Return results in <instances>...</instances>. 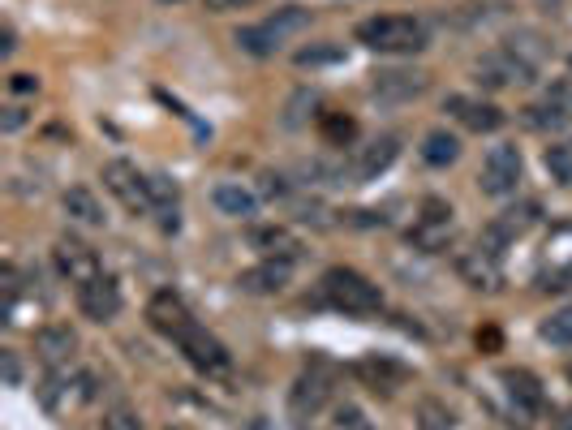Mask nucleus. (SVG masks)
Returning <instances> with one entry per match:
<instances>
[{"instance_id":"b1692460","label":"nucleus","mask_w":572,"mask_h":430,"mask_svg":"<svg viewBox=\"0 0 572 430\" xmlns=\"http://www.w3.org/2000/svg\"><path fill=\"white\" fill-rule=\"evenodd\" d=\"M61 207H65V215L74 224H82V228H104V207H99V198L91 194V190H82V185H74V190H65L61 194Z\"/></svg>"},{"instance_id":"37998d69","label":"nucleus","mask_w":572,"mask_h":430,"mask_svg":"<svg viewBox=\"0 0 572 430\" xmlns=\"http://www.w3.org/2000/svg\"><path fill=\"white\" fill-rule=\"evenodd\" d=\"M241 430H276V426H271L267 418H250V422H246V426H241Z\"/></svg>"},{"instance_id":"4c0bfd02","label":"nucleus","mask_w":572,"mask_h":430,"mask_svg":"<svg viewBox=\"0 0 572 430\" xmlns=\"http://www.w3.org/2000/svg\"><path fill=\"white\" fill-rule=\"evenodd\" d=\"M250 5H259V0H203L207 13H233V9H250Z\"/></svg>"},{"instance_id":"39448f33","label":"nucleus","mask_w":572,"mask_h":430,"mask_svg":"<svg viewBox=\"0 0 572 430\" xmlns=\"http://www.w3.org/2000/svg\"><path fill=\"white\" fill-rule=\"evenodd\" d=\"M95 400V379L87 370H69V366H52L48 379L39 383V405L48 413H69L78 405Z\"/></svg>"},{"instance_id":"5701e85b","label":"nucleus","mask_w":572,"mask_h":430,"mask_svg":"<svg viewBox=\"0 0 572 430\" xmlns=\"http://www.w3.org/2000/svg\"><path fill=\"white\" fill-rule=\"evenodd\" d=\"M525 125L534 129V134H560V129L572 125V108L560 104L555 95H547V99H538V104L525 108Z\"/></svg>"},{"instance_id":"1a4fd4ad","label":"nucleus","mask_w":572,"mask_h":430,"mask_svg":"<svg viewBox=\"0 0 572 430\" xmlns=\"http://www.w3.org/2000/svg\"><path fill=\"white\" fill-rule=\"evenodd\" d=\"M478 82L486 86V91H504V86H529V82H538V74L542 69H534V65H525L521 56H512L504 43H499V48H491L478 61Z\"/></svg>"},{"instance_id":"dca6fc26","label":"nucleus","mask_w":572,"mask_h":430,"mask_svg":"<svg viewBox=\"0 0 572 430\" xmlns=\"http://www.w3.org/2000/svg\"><path fill=\"white\" fill-rule=\"evenodd\" d=\"M78 310L87 314L91 323H112L121 314V284L112 276H95L91 284L78 289Z\"/></svg>"},{"instance_id":"6ab92c4d","label":"nucleus","mask_w":572,"mask_h":430,"mask_svg":"<svg viewBox=\"0 0 572 430\" xmlns=\"http://www.w3.org/2000/svg\"><path fill=\"white\" fill-rule=\"evenodd\" d=\"M78 349V332L69 323H48L44 332H35V357L44 362L48 370L52 366H69V357Z\"/></svg>"},{"instance_id":"7c9ffc66","label":"nucleus","mask_w":572,"mask_h":430,"mask_svg":"<svg viewBox=\"0 0 572 430\" xmlns=\"http://www.w3.org/2000/svg\"><path fill=\"white\" fill-rule=\"evenodd\" d=\"M495 224L504 228V233H508L512 241H517V237L525 233V228H534V224H538V207H534V203H525V207H512V211H504V215H499Z\"/></svg>"},{"instance_id":"c756f323","label":"nucleus","mask_w":572,"mask_h":430,"mask_svg":"<svg viewBox=\"0 0 572 430\" xmlns=\"http://www.w3.org/2000/svg\"><path fill=\"white\" fill-rule=\"evenodd\" d=\"M542 164H547L551 181L572 185V147H564V142H551V147L542 151Z\"/></svg>"},{"instance_id":"f3484780","label":"nucleus","mask_w":572,"mask_h":430,"mask_svg":"<svg viewBox=\"0 0 572 430\" xmlns=\"http://www.w3.org/2000/svg\"><path fill=\"white\" fill-rule=\"evenodd\" d=\"M504 258H495V254H486L482 246L474 250H465L461 258H456V271H461V280L469 284V289H478V293H499L504 289Z\"/></svg>"},{"instance_id":"49530a36","label":"nucleus","mask_w":572,"mask_h":430,"mask_svg":"<svg viewBox=\"0 0 572 430\" xmlns=\"http://www.w3.org/2000/svg\"><path fill=\"white\" fill-rule=\"evenodd\" d=\"M568 74H572V52H568Z\"/></svg>"},{"instance_id":"7ed1b4c3","label":"nucleus","mask_w":572,"mask_h":430,"mask_svg":"<svg viewBox=\"0 0 572 430\" xmlns=\"http://www.w3.org/2000/svg\"><path fill=\"white\" fill-rule=\"evenodd\" d=\"M323 301L340 314H353V319H362V314H379L383 310V293L375 280H366L362 271L353 267H332L323 271Z\"/></svg>"},{"instance_id":"4be33fe9","label":"nucleus","mask_w":572,"mask_h":430,"mask_svg":"<svg viewBox=\"0 0 572 430\" xmlns=\"http://www.w3.org/2000/svg\"><path fill=\"white\" fill-rule=\"evenodd\" d=\"M211 203H216V211L228 215V220H254V215H259V194L241 181H220L216 190H211Z\"/></svg>"},{"instance_id":"2eb2a0df","label":"nucleus","mask_w":572,"mask_h":430,"mask_svg":"<svg viewBox=\"0 0 572 430\" xmlns=\"http://www.w3.org/2000/svg\"><path fill=\"white\" fill-rule=\"evenodd\" d=\"M147 323H151L160 336L177 340L181 332H190V327H194V314H190V306H185V301H181L173 289H164V293H155V297L147 301Z\"/></svg>"},{"instance_id":"f257e3e1","label":"nucleus","mask_w":572,"mask_h":430,"mask_svg":"<svg viewBox=\"0 0 572 430\" xmlns=\"http://www.w3.org/2000/svg\"><path fill=\"white\" fill-rule=\"evenodd\" d=\"M357 43L370 52L409 56V52H422L426 43H431V31H426V22L413 18V13H379V18L357 22Z\"/></svg>"},{"instance_id":"aec40b11","label":"nucleus","mask_w":572,"mask_h":430,"mask_svg":"<svg viewBox=\"0 0 572 430\" xmlns=\"http://www.w3.org/2000/svg\"><path fill=\"white\" fill-rule=\"evenodd\" d=\"M289 276H293V263L289 258H263L259 267H246L237 276V284L246 293H259V297H267V293H280L284 284H289Z\"/></svg>"},{"instance_id":"58836bf2","label":"nucleus","mask_w":572,"mask_h":430,"mask_svg":"<svg viewBox=\"0 0 572 430\" xmlns=\"http://www.w3.org/2000/svg\"><path fill=\"white\" fill-rule=\"evenodd\" d=\"M9 91H13V95H35V91H39V78H35V74H13V78H9Z\"/></svg>"},{"instance_id":"a211bd4d","label":"nucleus","mask_w":572,"mask_h":430,"mask_svg":"<svg viewBox=\"0 0 572 430\" xmlns=\"http://www.w3.org/2000/svg\"><path fill=\"white\" fill-rule=\"evenodd\" d=\"M443 112H452V117L461 121L465 129H474V134H495V129L508 121L495 104H482V99H469V95H448Z\"/></svg>"},{"instance_id":"cd10ccee","label":"nucleus","mask_w":572,"mask_h":430,"mask_svg":"<svg viewBox=\"0 0 572 430\" xmlns=\"http://www.w3.org/2000/svg\"><path fill=\"white\" fill-rule=\"evenodd\" d=\"M147 185H151V207H155V211H164V215H173V220H177V203H181L177 181L168 177V172H151Z\"/></svg>"},{"instance_id":"f8f14e48","label":"nucleus","mask_w":572,"mask_h":430,"mask_svg":"<svg viewBox=\"0 0 572 430\" xmlns=\"http://www.w3.org/2000/svg\"><path fill=\"white\" fill-rule=\"evenodd\" d=\"M56 271L74 284V289H82V284H91L95 276H104V267H99L95 250L87 246V241H74V237H61L56 241Z\"/></svg>"},{"instance_id":"e433bc0d","label":"nucleus","mask_w":572,"mask_h":430,"mask_svg":"<svg viewBox=\"0 0 572 430\" xmlns=\"http://www.w3.org/2000/svg\"><path fill=\"white\" fill-rule=\"evenodd\" d=\"M0 366H5V383H9V387L22 383V362H18V353H13V349L0 353Z\"/></svg>"},{"instance_id":"ea45409f","label":"nucleus","mask_w":572,"mask_h":430,"mask_svg":"<svg viewBox=\"0 0 572 430\" xmlns=\"http://www.w3.org/2000/svg\"><path fill=\"white\" fill-rule=\"evenodd\" d=\"M422 430H448V418L439 413V405H422Z\"/></svg>"},{"instance_id":"c9c22d12","label":"nucleus","mask_w":572,"mask_h":430,"mask_svg":"<svg viewBox=\"0 0 572 430\" xmlns=\"http://www.w3.org/2000/svg\"><path fill=\"white\" fill-rule=\"evenodd\" d=\"M336 426H340V430H370L366 418H362V409H353V405H345V409L336 413Z\"/></svg>"},{"instance_id":"2f4dec72","label":"nucleus","mask_w":572,"mask_h":430,"mask_svg":"<svg viewBox=\"0 0 572 430\" xmlns=\"http://www.w3.org/2000/svg\"><path fill=\"white\" fill-rule=\"evenodd\" d=\"M332 61H345V48H340V43H323V48H302V52H297V65H302V69L332 65Z\"/></svg>"},{"instance_id":"a19ab883","label":"nucleus","mask_w":572,"mask_h":430,"mask_svg":"<svg viewBox=\"0 0 572 430\" xmlns=\"http://www.w3.org/2000/svg\"><path fill=\"white\" fill-rule=\"evenodd\" d=\"M13 52H18V35L5 26V31H0V56H13Z\"/></svg>"},{"instance_id":"412c9836","label":"nucleus","mask_w":572,"mask_h":430,"mask_svg":"<svg viewBox=\"0 0 572 430\" xmlns=\"http://www.w3.org/2000/svg\"><path fill=\"white\" fill-rule=\"evenodd\" d=\"M250 246L259 250L263 258H293L302 254V237L293 233V228H284V224H254L250 228Z\"/></svg>"},{"instance_id":"c85d7f7f","label":"nucleus","mask_w":572,"mask_h":430,"mask_svg":"<svg viewBox=\"0 0 572 430\" xmlns=\"http://www.w3.org/2000/svg\"><path fill=\"white\" fill-rule=\"evenodd\" d=\"M542 340L555 344V349H572V306L555 310L551 319H542Z\"/></svg>"},{"instance_id":"f704fd0d","label":"nucleus","mask_w":572,"mask_h":430,"mask_svg":"<svg viewBox=\"0 0 572 430\" xmlns=\"http://www.w3.org/2000/svg\"><path fill=\"white\" fill-rule=\"evenodd\" d=\"M26 121H31V112H26V108H18V104L0 112V129H5V134H18V129H22Z\"/></svg>"},{"instance_id":"6e6552de","label":"nucleus","mask_w":572,"mask_h":430,"mask_svg":"<svg viewBox=\"0 0 572 430\" xmlns=\"http://www.w3.org/2000/svg\"><path fill=\"white\" fill-rule=\"evenodd\" d=\"M177 349L185 353V362H190L198 375H207V379H216V375H228V370H233V353L224 349V344L211 336V332H203V327H190V332H181L177 340Z\"/></svg>"},{"instance_id":"c03bdc74","label":"nucleus","mask_w":572,"mask_h":430,"mask_svg":"<svg viewBox=\"0 0 572 430\" xmlns=\"http://www.w3.org/2000/svg\"><path fill=\"white\" fill-rule=\"evenodd\" d=\"M538 5H542V9H560L564 0H538Z\"/></svg>"},{"instance_id":"0eeeda50","label":"nucleus","mask_w":572,"mask_h":430,"mask_svg":"<svg viewBox=\"0 0 572 430\" xmlns=\"http://www.w3.org/2000/svg\"><path fill=\"white\" fill-rule=\"evenodd\" d=\"M456 233V220H452V207L443 203V198H426L422 211H418V220H413L409 228V246L413 250H422V254H439V250H448V241Z\"/></svg>"},{"instance_id":"ddd939ff","label":"nucleus","mask_w":572,"mask_h":430,"mask_svg":"<svg viewBox=\"0 0 572 430\" xmlns=\"http://www.w3.org/2000/svg\"><path fill=\"white\" fill-rule=\"evenodd\" d=\"M426 86H431V78H426L422 69H379L375 82H370V95H375L379 104H409Z\"/></svg>"},{"instance_id":"4468645a","label":"nucleus","mask_w":572,"mask_h":430,"mask_svg":"<svg viewBox=\"0 0 572 430\" xmlns=\"http://www.w3.org/2000/svg\"><path fill=\"white\" fill-rule=\"evenodd\" d=\"M504 392H508V409L512 418L521 426H529L547 405V396H542V383L529 375V370H504Z\"/></svg>"},{"instance_id":"72a5a7b5","label":"nucleus","mask_w":572,"mask_h":430,"mask_svg":"<svg viewBox=\"0 0 572 430\" xmlns=\"http://www.w3.org/2000/svg\"><path fill=\"white\" fill-rule=\"evenodd\" d=\"M323 134L332 138V142H349L357 134V125L349 117H323Z\"/></svg>"},{"instance_id":"473e14b6","label":"nucleus","mask_w":572,"mask_h":430,"mask_svg":"<svg viewBox=\"0 0 572 430\" xmlns=\"http://www.w3.org/2000/svg\"><path fill=\"white\" fill-rule=\"evenodd\" d=\"M104 430H142V418H138V413L134 409H112L108 413V418H104Z\"/></svg>"},{"instance_id":"a18cd8bd","label":"nucleus","mask_w":572,"mask_h":430,"mask_svg":"<svg viewBox=\"0 0 572 430\" xmlns=\"http://www.w3.org/2000/svg\"><path fill=\"white\" fill-rule=\"evenodd\" d=\"M160 5H181V0H160Z\"/></svg>"},{"instance_id":"79ce46f5","label":"nucleus","mask_w":572,"mask_h":430,"mask_svg":"<svg viewBox=\"0 0 572 430\" xmlns=\"http://www.w3.org/2000/svg\"><path fill=\"white\" fill-rule=\"evenodd\" d=\"M551 430H572V405H568V409H560V413H555Z\"/></svg>"},{"instance_id":"393cba45","label":"nucleus","mask_w":572,"mask_h":430,"mask_svg":"<svg viewBox=\"0 0 572 430\" xmlns=\"http://www.w3.org/2000/svg\"><path fill=\"white\" fill-rule=\"evenodd\" d=\"M353 370H357V379L370 383L375 392H392V387H400V383L409 379V370L388 362V357H366V362H357Z\"/></svg>"},{"instance_id":"9d476101","label":"nucleus","mask_w":572,"mask_h":430,"mask_svg":"<svg viewBox=\"0 0 572 430\" xmlns=\"http://www.w3.org/2000/svg\"><path fill=\"white\" fill-rule=\"evenodd\" d=\"M104 185H108V194L117 198L125 211H134V215L155 211V207H151V185H147V177H142V172H138L130 160L104 164Z\"/></svg>"},{"instance_id":"de8ad7c7","label":"nucleus","mask_w":572,"mask_h":430,"mask_svg":"<svg viewBox=\"0 0 572 430\" xmlns=\"http://www.w3.org/2000/svg\"><path fill=\"white\" fill-rule=\"evenodd\" d=\"M568 379H572V366H568Z\"/></svg>"},{"instance_id":"a878e982","label":"nucleus","mask_w":572,"mask_h":430,"mask_svg":"<svg viewBox=\"0 0 572 430\" xmlns=\"http://www.w3.org/2000/svg\"><path fill=\"white\" fill-rule=\"evenodd\" d=\"M422 160L431 168H448L461 160V138L448 134V129H431V134L422 138Z\"/></svg>"},{"instance_id":"9b49d317","label":"nucleus","mask_w":572,"mask_h":430,"mask_svg":"<svg viewBox=\"0 0 572 430\" xmlns=\"http://www.w3.org/2000/svg\"><path fill=\"white\" fill-rule=\"evenodd\" d=\"M396 155H400V142L392 134H383L375 142H366V147H357L349 160H345V177L349 185H366V181H375L379 172H388L396 164Z\"/></svg>"},{"instance_id":"bb28decb","label":"nucleus","mask_w":572,"mask_h":430,"mask_svg":"<svg viewBox=\"0 0 572 430\" xmlns=\"http://www.w3.org/2000/svg\"><path fill=\"white\" fill-rule=\"evenodd\" d=\"M504 48H508L512 56H521L525 65L542 69V56H547V39H542L538 31H517V35H508V39H504Z\"/></svg>"},{"instance_id":"09e8293b","label":"nucleus","mask_w":572,"mask_h":430,"mask_svg":"<svg viewBox=\"0 0 572 430\" xmlns=\"http://www.w3.org/2000/svg\"><path fill=\"white\" fill-rule=\"evenodd\" d=\"M173 430H181V426H173Z\"/></svg>"},{"instance_id":"f03ea898","label":"nucleus","mask_w":572,"mask_h":430,"mask_svg":"<svg viewBox=\"0 0 572 430\" xmlns=\"http://www.w3.org/2000/svg\"><path fill=\"white\" fill-rule=\"evenodd\" d=\"M310 26V9L306 5H280L271 18L263 22H254V26H241V31L233 35V43L241 52H250V56H259V61H267V56H276L284 43L297 39Z\"/></svg>"},{"instance_id":"20e7f679","label":"nucleus","mask_w":572,"mask_h":430,"mask_svg":"<svg viewBox=\"0 0 572 430\" xmlns=\"http://www.w3.org/2000/svg\"><path fill=\"white\" fill-rule=\"evenodd\" d=\"M336 392V370L327 362H310L302 375H297L293 392H289V418L306 430V422H314L323 413V405Z\"/></svg>"},{"instance_id":"423d86ee","label":"nucleus","mask_w":572,"mask_h":430,"mask_svg":"<svg viewBox=\"0 0 572 430\" xmlns=\"http://www.w3.org/2000/svg\"><path fill=\"white\" fill-rule=\"evenodd\" d=\"M521 172H525L521 151L512 147V142H499V147L486 151L478 185H482V194H491V198H512L521 190Z\"/></svg>"}]
</instances>
